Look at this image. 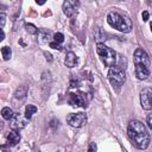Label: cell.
<instances>
[{
	"mask_svg": "<svg viewBox=\"0 0 152 152\" xmlns=\"http://www.w3.org/2000/svg\"><path fill=\"white\" fill-rule=\"evenodd\" d=\"M44 56H45L46 61H49V62H51V61H52V58H51V55H50V53H48V52H44Z\"/></svg>",
	"mask_w": 152,
	"mask_h": 152,
	"instance_id": "cell-25",
	"label": "cell"
},
{
	"mask_svg": "<svg viewBox=\"0 0 152 152\" xmlns=\"http://www.w3.org/2000/svg\"><path fill=\"white\" fill-rule=\"evenodd\" d=\"M50 39V31L42 28L38 31V42L39 43H48Z\"/></svg>",
	"mask_w": 152,
	"mask_h": 152,
	"instance_id": "cell-14",
	"label": "cell"
},
{
	"mask_svg": "<svg viewBox=\"0 0 152 152\" xmlns=\"http://www.w3.org/2000/svg\"><path fill=\"white\" fill-rule=\"evenodd\" d=\"M66 121L70 126L80 128L87 122V116L84 113H71L66 116Z\"/></svg>",
	"mask_w": 152,
	"mask_h": 152,
	"instance_id": "cell-5",
	"label": "cell"
},
{
	"mask_svg": "<svg viewBox=\"0 0 152 152\" xmlns=\"http://www.w3.org/2000/svg\"><path fill=\"white\" fill-rule=\"evenodd\" d=\"M64 63H65L66 66H69V68H74V66L76 65V63H77V57H76V55H75L74 52H71V51L68 52L66 56H65Z\"/></svg>",
	"mask_w": 152,
	"mask_h": 152,
	"instance_id": "cell-12",
	"label": "cell"
},
{
	"mask_svg": "<svg viewBox=\"0 0 152 152\" xmlns=\"http://www.w3.org/2000/svg\"><path fill=\"white\" fill-rule=\"evenodd\" d=\"M96 52L97 55L100 56L102 63L106 65V66H114L115 65V62H116V53L113 49L106 46L104 44L102 43H97L96 45Z\"/></svg>",
	"mask_w": 152,
	"mask_h": 152,
	"instance_id": "cell-3",
	"label": "cell"
},
{
	"mask_svg": "<svg viewBox=\"0 0 152 152\" xmlns=\"http://www.w3.org/2000/svg\"><path fill=\"white\" fill-rule=\"evenodd\" d=\"M1 115H2V118H4L5 120H12L13 116H14L13 110H12L10 107H4V108L1 109Z\"/></svg>",
	"mask_w": 152,
	"mask_h": 152,
	"instance_id": "cell-15",
	"label": "cell"
},
{
	"mask_svg": "<svg viewBox=\"0 0 152 152\" xmlns=\"http://www.w3.org/2000/svg\"><path fill=\"white\" fill-rule=\"evenodd\" d=\"M135 76L139 80H146L150 76V69L142 64H135Z\"/></svg>",
	"mask_w": 152,
	"mask_h": 152,
	"instance_id": "cell-11",
	"label": "cell"
},
{
	"mask_svg": "<svg viewBox=\"0 0 152 152\" xmlns=\"http://www.w3.org/2000/svg\"><path fill=\"white\" fill-rule=\"evenodd\" d=\"M5 18H6V15L4 14V13H0V19H1V28L4 27V25H5Z\"/></svg>",
	"mask_w": 152,
	"mask_h": 152,
	"instance_id": "cell-23",
	"label": "cell"
},
{
	"mask_svg": "<svg viewBox=\"0 0 152 152\" xmlns=\"http://www.w3.org/2000/svg\"><path fill=\"white\" fill-rule=\"evenodd\" d=\"M108 80L110 82L112 86H115V87H120L124 84L125 80H126V75H125V71L120 66H112L109 68V71H108Z\"/></svg>",
	"mask_w": 152,
	"mask_h": 152,
	"instance_id": "cell-4",
	"label": "cell"
},
{
	"mask_svg": "<svg viewBox=\"0 0 152 152\" xmlns=\"http://www.w3.org/2000/svg\"><path fill=\"white\" fill-rule=\"evenodd\" d=\"M68 102H69L71 106H74V107H86L84 97L82 96V94H77V93H71V94H69Z\"/></svg>",
	"mask_w": 152,
	"mask_h": 152,
	"instance_id": "cell-9",
	"label": "cell"
},
{
	"mask_svg": "<svg viewBox=\"0 0 152 152\" xmlns=\"http://www.w3.org/2000/svg\"><path fill=\"white\" fill-rule=\"evenodd\" d=\"M147 19H148V12H147V11H144V12H142V20L146 21Z\"/></svg>",
	"mask_w": 152,
	"mask_h": 152,
	"instance_id": "cell-24",
	"label": "cell"
},
{
	"mask_svg": "<svg viewBox=\"0 0 152 152\" xmlns=\"http://www.w3.org/2000/svg\"><path fill=\"white\" fill-rule=\"evenodd\" d=\"M78 6V1H64L63 12L66 17H71L76 12V7Z\"/></svg>",
	"mask_w": 152,
	"mask_h": 152,
	"instance_id": "cell-10",
	"label": "cell"
},
{
	"mask_svg": "<svg viewBox=\"0 0 152 152\" xmlns=\"http://www.w3.org/2000/svg\"><path fill=\"white\" fill-rule=\"evenodd\" d=\"M150 27H151V31H152V23L150 24Z\"/></svg>",
	"mask_w": 152,
	"mask_h": 152,
	"instance_id": "cell-27",
	"label": "cell"
},
{
	"mask_svg": "<svg viewBox=\"0 0 152 152\" xmlns=\"http://www.w3.org/2000/svg\"><path fill=\"white\" fill-rule=\"evenodd\" d=\"M146 121H147V126H148V127L152 129V113H150V114L147 115Z\"/></svg>",
	"mask_w": 152,
	"mask_h": 152,
	"instance_id": "cell-22",
	"label": "cell"
},
{
	"mask_svg": "<svg viewBox=\"0 0 152 152\" xmlns=\"http://www.w3.org/2000/svg\"><path fill=\"white\" fill-rule=\"evenodd\" d=\"M27 120H28V119H27L25 115H21L20 113H18V114H15V115L13 116V119H12V121H11V127H12L13 129H21V128H24V127L26 126Z\"/></svg>",
	"mask_w": 152,
	"mask_h": 152,
	"instance_id": "cell-8",
	"label": "cell"
},
{
	"mask_svg": "<svg viewBox=\"0 0 152 152\" xmlns=\"http://www.w3.org/2000/svg\"><path fill=\"white\" fill-rule=\"evenodd\" d=\"M107 21L112 27H114V28H116L121 32H125V33L129 32L131 28H132L131 19L128 17L121 15L118 12H109L108 15H107Z\"/></svg>",
	"mask_w": 152,
	"mask_h": 152,
	"instance_id": "cell-2",
	"label": "cell"
},
{
	"mask_svg": "<svg viewBox=\"0 0 152 152\" xmlns=\"http://www.w3.org/2000/svg\"><path fill=\"white\" fill-rule=\"evenodd\" d=\"M25 28H26V31H27L28 33H31V34H36V33H38V28H37L33 24H26Z\"/></svg>",
	"mask_w": 152,
	"mask_h": 152,
	"instance_id": "cell-18",
	"label": "cell"
},
{
	"mask_svg": "<svg viewBox=\"0 0 152 152\" xmlns=\"http://www.w3.org/2000/svg\"><path fill=\"white\" fill-rule=\"evenodd\" d=\"M7 141H8V145L11 146H15L19 141H20V135L19 133H17L15 131H11L7 135Z\"/></svg>",
	"mask_w": 152,
	"mask_h": 152,
	"instance_id": "cell-13",
	"label": "cell"
},
{
	"mask_svg": "<svg viewBox=\"0 0 152 152\" xmlns=\"http://www.w3.org/2000/svg\"><path fill=\"white\" fill-rule=\"evenodd\" d=\"M36 112H37V107L33 106V104H27V106L25 107V116H26L28 120L32 118V115H33Z\"/></svg>",
	"mask_w": 152,
	"mask_h": 152,
	"instance_id": "cell-16",
	"label": "cell"
},
{
	"mask_svg": "<svg viewBox=\"0 0 152 152\" xmlns=\"http://www.w3.org/2000/svg\"><path fill=\"white\" fill-rule=\"evenodd\" d=\"M70 86H71V87H78V86H80V82H78V81H71V82H70Z\"/></svg>",
	"mask_w": 152,
	"mask_h": 152,
	"instance_id": "cell-26",
	"label": "cell"
},
{
	"mask_svg": "<svg viewBox=\"0 0 152 152\" xmlns=\"http://www.w3.org/2000/svg\"><path fill=\"white\" fill-rule=\"evenodd\" d=\"M127 133L132 139L133 144L139 150H145L150 145V133L142 122L138 120H132L128 124Z\"/></svg>",
	"mask_w": 152,
	"mask_h": 152,
	"instance_id": "cell-1",
	"label": "cell"
},
{
	"mask_svg": "<svg viewBox=\"0 0 152 152\" xmlns=\"http://www.w3.org/2000/svg\"><path fill=\"white\" fill-rule=\"evenodd\" d=\"M1 53H2L4 59H5V61H8V59L11 58V56H12V50H11V48H8V46H4V48L1 49Z\"/></svg>",
	"mask_w": 152,
	"mask_h": 152,
	"instance_id": "cell-17",
	"label": "cell"
},
{
	"mask_svg": "<svg viewBox=\"0 0 152 152\" xmlns=\"http://www.w3.org/2000/svg\"><path fill=\"white\" fill-rule=\"evenodd\" d=\"M133 59H134V64H142L145 66H147L150 69V65H151V61H150V56L147 55V52L142 49H137L134 51V55H133Z\"/></svg>",
	"mask_w": 152,
	"mask_h": 152,
	"instance_id": "cell-6",
	"label": "cell"
},
{
	"mask_svg": "<svg viewBox=\"0 0 152 152\" xmlns=\"http://www.w3.org/2000/svg\"><path fill=\"white\" fill-rule=\"evenodd\" d=\"M50 48L56 49V50H61V49H62V46H61L58 43H56V42H51V43H50Z\"/></svg>",
	"mask_w": 152,
	"mask_h": 152,
	"instance_id": "cell-20",
	"label": "cell"
},
{
	"mask_svg": "<svg viewBox=\"0 0 152 152\" xmlns=\"http://www.w3.org/2000/svg\"><path fill=\"white\" fill-rule=\"evenodd\" d=\"M88 152H96V144H95V142H90V144H89Z\"/></svg>",
	"mask_w": 152,
	"mask_h": 152,
	"instance_id": "cell-21",
	"label": "cell"
},
{
	"mask_svg": "<svg viewBox=\"0 0 152 152\" xmlns=\"http://www.w3.org/2000/svg\"><path fill=\"white\" fill-rule=\"evenodd\" d=\"M140 103L144 109L146 110L152 109V89L151 88H144L140 91Z\"/></svg>",
	"mask_w": 152,
	"mask_h": 152,
	"instance_id": "cell-7",
	"label": "cell"
},
{
	"mask_svg": "<svg viewBox=\"0 0 152 152\" xmlns=\"http://www.w3.org/2000/svg\"><path fill=\"white\" fill-rule=\"evenodd\" d=\"M64 40V36H63V33H61V32H57V33H55L53 34V42H56V43H62Z\"/></svg>",
	"mask_w": 152,
	"mask_h": 152,
	"instance_id": "cell-19",
	"label": "cell"
}]
</instances>
